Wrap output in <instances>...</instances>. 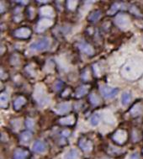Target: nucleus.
Returning a JSON list of instances; mask_svg holds the SVG:
<instances>
[{
	"instance_id": "obj_1",
	"label": "nucleus",
	"mask_w": 143,
	"mask_h": 159,
	"mask_svg": "<svg viewBox=\"0 0 143 159\" xmlns=\"http://www.w3.org/2000/svg\"><path fill=\"white\" fill-rule=\"evenodd\" d=\"M142 69V65L141 63H137V62L128 63L123 68V75L125 76L124 78H128V79H136L143 72Z\"/></svg>"
},
{
	"instance_id": "obj_2",
	"label": "nucleus",
	"mask_w": 143,
	"mask_h": 159,
	"mask_svg": "<svg viewBox=\"0 0 143 159\" xmlns=\"http://www.w3.org/2000/svg\"><path fill=\"white\" fill-rule=\"evenodd\" d=\"M115 24L120 29L125 30H127L131 26V20L127 15L126 14H119L114 19Z\"/></svg>"
},
{
	"instance_id": "obj_3",
	"label": "nucleus",
	"mask_w": 143,
	"mask_h": 159,
	"mask_svg": "<svg viewBox=\"0 0 143 159\" xmlns=\"http://www.w3.org/2000/svg\"><path fill=\"white\" fill-rule=\"evenodd\" d=\"M50 46L49 39L47 37L40 39L39 41H35L29 46V48L33 51H45Z\"/></svg>"
},
{
	"instance_id": "obj_4",
	"label": "nucleus",
	"mask_w": 143,
	"mask_h": 159,
	"mask_svg": "<svg viewBox=\"0 0 143 159\" xmlns=\"http://www.w3.org/2000/svg\"><path fill=\"white\" fill-rule=\"evenodd\" d=\"M99 90L103 97H105L107 99L114 98L119 93V89L117 88L109 87V86H101Z\"/></svg>"
},
{
	"instance_id": "obj_5",
	"label": "nucleus",
	"mask_w": 143,
	"mask_h": 159,
	"mask_svg": "<svg viewBox=\"0 0 143 159\" xmlns=\"http://www.w3.org/2000/svg\"><path fill=\"white\" fill-rule=\"evenodd\" d=\"M52 20L49 19V18H42L41 19L39 22L37 23L36 25V32L38 33H41V32L45 31L46 30L50 28L51 26L52 25Z\"/></svg>"
},
{
	"instance_id": "obj_6",
	"label": "nucleus",
	"mask_w": 143,
	"mask_h": 159,
	"mask_svg": "<svg viewBox=\"0 0 143 159\" xmlns=\"http://www.w3.org/2000/svg\"><path fill=\"white\" fill-rule=\"evenodd\" d=\"M113 140L119 145L124 144L127 140V132L124 130H118L113 135Z\"/></svg>"
},
{
	"instance_id": "obj_7",
	"label": "nucleus",
	"mask_w": 143,
	"mask_h": 159,
	"mask_svg": "<svg viewBox=\"0 0 143 159\" xmlns=\"http://www.w3.org/2000/svg\"><path fill=\"white\" fill-rule=\"evenodd\" d=\"M14 34L19 39H28L31 35V30L28 27H21L16 30Z\"/></svg>"
},
{
	"instance_id": "obj_8",
	"label": "nucleus",
	"mask_w": 143,
	"mask_h": 159,
	"mask_svg": "<svg viewBox=\"0 0 143 159\" xmlns=\"http://www.w3.org/2000/svg\"><path fill=\"white\" fill-rule=\"evenodd\" d=\"M32 150L37 153H44L47 150V144L41 140H37L33 144Z\"/></svg>"
},
{
	"instance_id": "obj_9",
	"label": "nucleus",
	"mask_w": 143,
	"mask_h": 159,
	"mask_svg": "<svg viewBox=\"0 0 143 159\" xmlns=\"http://www.w3.org/2000/svg\"><path fill=\"white\" fill-rule=\"evenodd\" d=\"M78 145L80 148L83 151H84L85 152H89L93 149V143H92L90 140H88V139H80L79 140Z\"/></svg>"
},
{
	"instance_id": "obj_10",
	"label": "nucleus",
	"mask_w": 143,
	"mask_h": 159,
	"mask_svg": "<svg viewBox=\"0 0 143 159\" xmlns=\"http://www.w3.org/2000/svg\"><path fill=\"white\" fill-rule=\"evenodd\" d=\"M35 96V98H36V100H37L41 104H45L47 101H48V97L46 95V93H45V89H39L38 88H36Z\"/></svg>"
},
{
	"instance_id": "obj_11",
	"label": "nucleus",
	"mask_w": 143,
	"mask_h": 159,
	"mask_svg": "<svg viewBox=\"0 0 143 159\" xmlns=\"http://www.w3.org/2000/svg\"><path fill=\"white\" fill-rule=\"evenodd\" d=\"M78 47L79 50H80L81 52H83L86 55H94V50L89 44L86 43V42H82V43H79L78 45Z\"/></svg>"
},
{
	"instance_id": "obj_12",
	"label": "nucleus",
	"mask_w": 143,
	"mask_h": 159,
	"mask_svg": "<svg viewBox=\"0 0 143 159\" xmlns=\"http://www.w3.org/2000/svg\"><path fill=\"white\" fill-rule=\"evenodd\" d=\"M71 110V104L70 103H61L56 106V113L59 115H64L67 114V112H69Z\"/></svg>"
},
{
	"instance_id": "obj_13",
	"label": "nucleus",
	"mask_w": 143,
	"mask_h": 159,
	"mask_svg": "<svg viewBox=\"0 0 143 159\" xmlns=\"http://www.w3.org/2000/svg\"><path fill=\"white\" fill-rule=\"evenodd\" d=\"M29 155V152L25 149L18 148L14 154V159H27Z\"/></svg>"
},
{
	"instance_id": "obj_14",
	"label": "nucleus",
	"mask_w": 143,
	"mask_h": 159,
	"mask_svg": "<svg viewBox=\"0 0 143 159\" xmlns=\"http://www.w3.org/2000/svg\"><path fill=\"white\" fill-rule=\"evenodd\" d=\"M40 13H41V15L44 18L53 17L54 15H55L53 9L51 7H50V6H44V7L41 8Z\"/></svg>"
},
{
	"instance_id": "obj_15",
	"label": "nucleus",
	"mask_w": 143,
	"mask_h": 159,
	"mask_svg": "<svg viewBox=\"0 0 143 159\" xmlns=\"http://www.w3.org/2000/svg\"><path fill=\"white\" fill-rule=\"evenodd\" d=\"M63 159H81V157L76 149H70L64 154Z\"/></svg>"
},
{
	"instance_id": "obj_16",
	"label": "nucleus",
	"mask_w": 143,
	"mask_h": 159,
	"mask_svg": "<svg viewBox=\"0 0 143 159\" xmlns=\"http://www.w3.org/2000/svg\"><path fill=\"white\" fill-rule=\"evenodd\" d=\"M25 104H26V98L23 96H20L14 102V109H15V110L18 111V110H20Z\"/></svg>"
},
{
	"instance_id": "obj_17",
	"label": "nucleus",
	"mask_w": 143,
	"mask_h": 159,
	"mask_svg": "<svg viewBox=\"0 0 143 159\" xmlns=\"http://www.w3.org/2000/svg\"><path fill=\"white\" fill-rule=\"evenodd\" d=\"M89 88H90L89 85H83V86L78 88L76 90V93H75L77 98H82L83 96L85 95L88 92Z\"/></svg>"
},
{
	"instance_id": "obj_18",
	"label": "nucleus",
	"mask_w": 143,
	"mask_h": 159,
	"mask_svg": "<svg viewBox=\"0 0 143 159\" xmlns=\"http://www.w3.org/2000/svg\"><path fill=\"white\" fill-rule=\"evenodd\" d=\"M59 123L63 125H73L75 123V117L73 116L63 117L59 120Z\"/></svg>"
},
{
	"instance_id": "obj_19",
	"label": "nucleus",
	"mask_w": 143,
	"mask_h": 159,
	"mask_svg": "<svg viewBox=\"0 0 143 159\" xmlns=\"http://www.w3.org/2000/svg\"><path fill=\"white\" fill-rule=\"evenodd\" d=\"M142 114V106L141 104H135L131 110V115L133 117H137Z\"/></svg>"
},
{
	"instance_id": "obj_20",
	"label": "nucleus",
	"mask_w": 143,
	"mask_h": 159,
	"mask_svg": "<svg viewBox=\"0 0 143 159\" xmlns=\"http://www.w3.org/2000/svg\"><path fill=\"white\" fill-rule=\"evenodd\" d=\"M31 137H32V133L29 130H26V131H24L23 133H21L20 136V140L22 143H28L31 140Z\"/></svg>"
},
{
	"instance_id": "obj_21",
	"label": "nucleus",
	"mask_w": 143,
	"mask_h": 159,
	"mask_svg": "<svg viewBox=\"0 0 143 159\" xmlns=\"http://www.w3.org/2000/svg\"><path fill=\"white\" fill-rule=\"evenodd\" d=\"M131 99H132V93H131L129 91L123 93L122 96H121V104H122V105H124V106L127 105L131 102Z\"/></svg>"
},
{
	"instance_id": "obj_22",
	"label": "nucleus",
	"mask_w": 143,
	"mask_h": 159,
	"mask_svg": "<svg viewBox=\"0 0 143 159\" xmlns=\"http://www.w3.org/2000/svg\"><path fill=\"white\" fill-rule=\"evenodd\" d=\"M101 12L99 10H95V11H93L90 14V15L88 16V20L93 21V22H95V21H98L101 18Z\"/></svg>"
},
{
	"instance_id": "obj_23",
	"label": "nucleus",
	"mask_w": 143,
	"mask_h": 159,
	"mask_svg": "<svg viewBox=\"0 0 143 159\" xmlns=\"http://www.w3.org/2000/svg\"><path fill=\"white\" fill-rule=\"evenodd\" d=\"M89 100H90L91 104H93V105H94V106L99 105V104L101 103L100 98H99L96 93H92L90 95H89Z\"/></svg>"
},
{
	"instance_id": "obj_24",
	"label": "nucleus",
	"mask_w": 143,
	"mask_h": 159,
	"mask_svg": "<svg viewBox=\"0 0 143 159\" xmlns=\"http://www.w3.org/2000/svg\"><path fill=\"white\" fill-rule=\"evenodd\" d=\"M99 120H100V117H99V114H94V115H93V116H91L90 124L92 125L93 126H96V125H99Z\"/></svg>"
},
{
	"instance_id": "obj_25",
	"label": "nucleus",
	"mask_w": 143,
	"mask_h": 159,
	"mask_svg": "<svg viewBox=\"0 0 143 159\" xmlns=\"http://www.w3.org/2000/svg\"><path fill=\"white\" fill-rule=\"evenodd\" d=\"M8 106V96L6 93H2L1 94V107L5 109Z\"/></svg>"
},
{
	"instance_id": "obj_26",
	"label": "nucleus",
	"mask_w": 143,
	"mask_h": 159,
	"mask_svg": "<svg viewBox=\"0 0 143 159\" xmlns=\"http://www.w3.org/2000/svg\"><path fill=\"white\" fill-rule=\"evenodd\" d=\"M119 7H120V4L118 3H114L113 5L111 6L110 9L109 10L108 14L109 15H114V13L118 10V9H119Z\"/></svg>"
},
{
	"instance_id": "obj_27",
	"label": "nucleus",
	"mask_w": 143,
	"mask_h": 159,
	"mask_svg": "<svg viewBox=\"0 0 143 159\" xmlns=\"http://www.w3.org/2000/svg\"><path fill=\"white\" fill-rule=\"evenodd\" d=\"M25 125H26V127L28 129L32 130L33 128H34V125H35V122H34L32 119H27L26 120H25Z\"/></svg>"
},
{
	"instance_id": "obj_28",
	"label": "nucleus",
	"mask_w": 143,
	"mask_h": 159,
	"mask_svg": "<svg viewBox=\"0 0 143 159\" xmlns=\"http://www.w3.org/2000/svg\"><path fill=\"white\" fill-rule=\"evenodd\" d=\"M77 5H78V2L77 1H68L67 2V8L70 10H74L76 9Z\"/></svg>"
},
{
	"instance_id": "obj_29",
	"label": "nucleus",
	"mask_w": 143,
	"mask_h": 159,
	"mask_svg": "<svg viewBox=\"0 0 143 159\" xmlns=\"http://www.w3.org/2000/svg\"><path fill=\"white\" fill-rule=\"evenodd\" d=\"M61 87H62V84H61V82H56L55 84V89L56 90V91H58V90L61 89Z\"/></svg>"
},
{
	"instance_id": "obj_30",
	"label": "nucleus",
	"mask_w": 143,
	"mask_h": 159,
	"mask_svg": "<svg viewBox=\"0 0 143 159\" xmlns=\"http://www.w3.org/2000/svg\"><path fill=\"white\" fill-rule=\"evenodd\" d=\"M130 159H140V156H139V154L137 152H134V153H132L131 155Z\"/></svg>"
},
{
	"instance_id": "obj_31",
	"label": "nucleus",
	"mask_w": 143,
	"mask_h": 159,
	"mask_svg": "<svg viewBox=\"0 0 143 159\" xmlns=\"http://www.w3.org/2000/svg\"><path fill=\"white\" fill-rule=\"evenodd\" d=\"M70 135V131L68 130H65L62 131V136H64L65 137H67V136H68Z\"/></svg>"
}]
</instances>
